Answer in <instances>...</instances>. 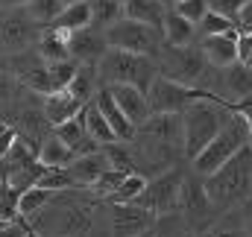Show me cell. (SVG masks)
<instances>
[{"label":"cell","mask_w":252,"mask_h":237,"mask_svg":"<svg viewBox=\"0 0 252 237\" xmlns=\"http://www.w3.org/2000/svg\"><path fill=\"white\" fill-rule=\"evenodd\" d=\"M27 226L44 237H109V208H103L97 196L59 190Z\"/></svg>","instance_id":"6da1fadb"},{"label":"cell","mask_w":252,"mask_h":237,"mask_svg":"<svg viewBox=\"0 0 252 237\" xmlns=\"http://www.w3.org/2000/svg\"><path fill=\"white\" fill-rule=\"evenodd\" d=\"M135 149L138 158L158 176L164 170H173L185 158L182 144V126L176 115H150L141 126H135Z\"/></svg>","instance_id":"7a4b0ae2"},{"label":"cell","mask_w":252,"mask_h":237,"mask_svg":"<svg viewBox=\"0 0 252 237\" xmlns=\"http://www.w3.org/2000/svg\"><path fill=\"white\" fill-rule=\"evenodd\" d=\"M202 190L214 211H235L252 196V147L238 149L220 170L202 178Z\"/></svg>","instance_id":"3957f363"},{"label":"cell","mask_w":252,"mask_h":237,"mask_svg":"<svg viewBox=\"0 0 252 237\" xmlns=\"http://www.w3.org/2000/svg\"><path fill=\"white\" fill-rule=\"evenodd\" d=\"M229 118V109L214 100V97H202L196 100L193 106H188L182 115H179V126H182V144H185V158L193 161L205 147L208 141L220 132V126Z\"/></svg>","instance_id":"277c9868"},{"label":"cell","mask_w":252,"mask_h":237,"mask_svg":"<svg viewBox=\"0 0 252 237\" xmlns=\"http://www.w3.org/2000/svg\"><path fill=\"white\" fill-rule=\"evenodd\" d=\"M229 109V106H226ZM250 144V132H247V123L238 118L232 109H229V118L226 123L220 126V132L208 141V147L190 161V167H193V176L196 178H205L211 176L214 170H220L238 149H244Z\"/></svg>","instance_id":"5b68a950"},{"label":"cell","mask_w":252,"mask_h":237,"mask_svg":"<svg viewBox=\"0 0 252 237\" xmlns=\"http://www.w3.org/2000/svg\"><path fill=\"white\" fill-rule=\"evenodd\" d=\"M97 79L103 82V88L112 85H132L138 91H147L156 70V59L150 56H132V53H121V50H106L100 61L94 64Z\"/></svg>","instance_id":"8992f818"},{"label":"cell","mask_w":252,"mask_h":237,"mask_svg":"<svg viewBox=\"0 0 252 237\" xmlns=\"http://www.w3.org/2000/svg\"><path fill=\"white\" fill-rule=\"evenodd\" d=\"M156 70L158 76L164 79H173L185 88H196V91H205L208 88V79H211V67L205 64L199 47H167L161 44L158 53H156Z\"/></svg>","instance_id":"52a82bcc"},{"label":"cell","mask_w":252,"mask_h":237,"mask_svg":"<svg viewBox=\"0 0 252 237\" xmlns=\"http://www.w3.org/2000/svg\"><path fill=\"white\" fill-rule=\"evenodd\" d=\"M182 178H185V173L179 167L147 178V187L141 190V196L135 199V205H141L144 211H150L156 220L176 214L179 211V196H182Z\"/></svg>","instance_id":"ba28073f"},{"label":"cell","mask_w":252,"mask_h":237,"mask_svg":"<svg viewBox=\"0 0 252 237\" xmlns=\"http://www.w3.org/2000/svg\"><path fill=\"white\" fill-rule=\"evenodd\" d=\"M103 38H106L109 50H121V53H132V56H150V59L164 44L158 30H150V27L126 21V18L115 21L109 30H103Z\"/></svg>","instance_id":"9c48e42d"},{"label":"cell","mask_w":252,"mask_h":237,"mask_svg":"<svg viewBox=\"0 0 252 237\" xmlns=\"http://www.w3.org/2000/svg\"><path fill=\"white\" fill-rule=\"evenodd\" d=\"M144 97H147V109H150V115H182L188 106H193L196 100H202V97H208L205 91H196V88H185V85H179V82H173V79H164V76H153V82H150V88L144 91Z\"/></svg>","instance_id":"30bf717a"},{"label":"cell","mask_w":252,"mask_h":237,"mask_svg":"<svg viewBox=\"0 0 252 237\" xmlns=\"http://www.w3.org/2000/svg\"><path fill=\"white\" fill-rule=\"evenodd\" d=\"M41 35V27L27 9H0V47L6 53H24Z\"/></svg>","instance_id":"8fae6325"},{"label":"cell","mask_w":252,"mask_h":237,"mask_svg":"<svg viewBox=\"0 0 252 237\" xmlns=\"http://www.w3.org/2000/svg\"><path fill=\"white\" fill-rule=\"evenodd\" d=\"M176 214H182V220L196 232H205L217 220V211H214V205L208 202V196L202 190V178L196 176L182 178V196H179V211Z\"/></svg>","instance_id":"7c38bea8"},{"label":"cell","mask_w":252,"mask_h":237,"mask_svg":"<svg viewBox=\"0 0 252 237\" xmlns=\"http://www.w3.org/2000/svg\"><path fill=\"white\" fill-rule=\"evenodd\" d=\"M158 220L135 202L109 205V237H144Z\"/></svg>","instance_id":"4fadbf2b"},{"label":"cell","mask_w":252,"mask_h":237,"mask_svg":"<svg viewBox=\"0 0 252 237\" xmlns=\"http://www.w3.org/2000/svg\"><path fill=\"white\" fill-rule=\"evenodd\" d=\"M106 170H109V161H106L103 149L76 155L67 167H62L64 181H67V190H91V184L103 176Z\"/></svg>","instance_id":"5bb4252c"},{"label":"cell","mask_w":252,"mask_h":237,"mask_svg":"<svg viewBox=\"0 0 252 237\" xmlns=\"http://www.w3.org/2000/svg\"><path fill=\"white\" fill-rule=\"evenodd\" d=\"M199 53L211 70H226L238 61V32L229 35H202Z\"/></svg>","instance_id":"9a60e30c"},{"label":"cell","mask_w":252,"mask_h":237,"mask_svg":"<svg viewBox=\"0 0 252 237\" xmlns=\"http://www.w3.org/2000/svg\"><path fill=\"white\" fill-rule=\"evenodd\" d=\"M41 112H44V120L50 129L62 126L67 120H73L79 112H82V103L76 97H70L67 91H53V94H44L41 100Z\"/></svg>","instance_id":"2e32d148"},{"label":"cell","mask_w":252,"mask_h":237,"mask_svg":"<svg viewBox=\"0 0 252 237\" xmlns=\"http://www.w3.org/2000/svg\"><path fill=\"white\" fill-rule=\"evenodd\" d=\"M109 91H112L118 109L124 112V118L129 120L132 129L141 126L144 120L150 118V109H147V97H144V91H138V88H132V85H112Z\"/></svg>","instance_id":"e0dca14e"},{"label":"cell","mask_w":252,"mask_h":237,"mask_svg":"<svg viewBox=\"0 0 252 237\" xmlns=\"http://www.w3.org/2000/svg\"><path fill=\"white\" fill-rule=\"evenodd\" d=\"M67 50H70V56H73V59H79L82 64H97L100 56H103L109 47H106L103 32L88 27V30H79V32H73V35H70Z\"/></svg>","instance_id":"ac0fdd59"},{"label":"cell","mask_w":252,"mask_h":237,"mask_svg":"<svg viewBox=\"0 0 252 237\" xmlns=\"http://www.w3.org/2000/svg\"><path fill=\"white\" fill-rule=\"evenodd\" d=\"M70 35H73V32H67V30L47 27V30L38 35V41H35V53H38V59L47 61V64L67 61V59H70V50H67V44H70Z\"/></svg>","instance_id":"d6986e66"},{"label":"cell","mask_w":252,"mask_h":237,"mask_svg":"<svg viewBox=\"0 0 252 237\" xmlns=\"http://www.w3.org/2000/svg\"><path fill=\"white\" fill-rule=\"evenodd\" d=\"M97 100H94V109L103 115V120L109 123V129H112V135L118 138V141H132V135H135V129L129 126V120L124 118V112L118 109V103H115V97H112V91L109 88H100L97 94H94Z\"/></svg>","instance_id":"ffe728a7"},{"label":"cell","mask_w":252,"mask_h":237,"mask_svg":"<svg viewBox=\"0 0 252 237\" xmlns=\"http://www.w3.org/2000/svg\"><path fill=\"white\" fill-rule=\"evenodd\" d=\"M121 6H124L126 21H135V24H144V27L161 32V21L167 12L161 0H121Z\"/></svg>","instance_id":"44dd1931"},{"label":"cell","mask_w":252,"mask_h":237,"mask_svg":"<svg viewBox=\"0 0 252 237\" xmlns=\"http://www.w3.org/2000/svg\"><path fill=\"white\" fill-rule=\"evenodd\" d=\"M53 138H59L64 147L73 152V158L76 155H85V152H97L100 147L85 135V129H82V123H79V115L73 120H67V123H62V126H56L53 129Z\"/></svg>","instance_id":"7402d4cb"},{"label":"cell","mask_w":252,"mask_h":237,"mask_svg":"<svg viewBox=\"0 0 252 237\" xmlns=\"http://www.w3.org/2000/svg\"><path fill=\"white\" fill-rule=\"evenodd\" d=\"M161 41L167 47H188L193 41V24H188L185 18H179L173 9H167L164 21H161Z\"/></svg>","instance_id":"603a6c76"},{"label":"cell","mask_w":252,"mask_h":237,"mask_svg":"<svg viewBox=\"0 0 252 237\" xmlns=\"http://www.w3.org/2000/svg\"><path fill=\"white\" fill-rule=\"evenodd\" d=\"M79 123H82L85 135H88L97 147H109V144H115V141H118V138L112 135L109 123L103 120V115H100L94 106H82V112H79Z\"/></svg>","instance_id":"cb8c5ba5"},{"label":"cell","mask_w":252,"mask_h":237,"mask_svg":"<svg viewBox=\"0 0 252 237\" xmlns=\"http://www.w3.org/2000/svg\"><path fill=\"white\" fill-rule=\"evenodd\" d=\"M73 161V152L64 147L59 138H44L41 144H38V164L41 167H47V170H62Z\"/></svg>","instance_id":"d4e9b609"},{"label":"cell","mask_w":252,"mask_h":237,"mask_svg":"<svg viewBox=\"0 0 252 237\" xmlns=\"http://www.w3.org/2000/svg\"><path fill=\"white\" fill-rule=\"evenodd\" d=\"M199 237H250L247 226H244V217H241V208H235L229 214H217V220Z\"/></svg>","instance_id":"484cf974"},{"label":"cell","mask_w":252,"mask_h":237,"mask_svg":"<svg viewBox=\"0 0 252 237\" xmlns=\"http://www.w3.org/2000/svg\"><path fill=\"white\" fill-rule=\"evenodd\" d=\"M50 27H59V30H67V32L88 30V27H91V6H88V0L73 3V6H64L62 15H59Z\"/></svg>","instance_id":"4316f807"},{"label":"cell","mask_w":252,"mask_h":237,"mask_svg":"<svg viewBox=\"0 0 252 237\" xmlns=\"http://www.w3.org/2000/svg\"><path fill=\"white\" fill-rule=\"evenodd\" d=\"M67 94L76 97L82 106L88 103V97L97 94V70H94V64H79L76 67V73H73V79L67 85Z\"/></svg>","instance_id":"83f0119b"},{"label":"cell","mask_w":252,"mask_h":237,"mask_svg":"<svg viewBox=\"0 0 252 237\" xmlns=\"http://www.w3.org/2000/svg\"><path fill=\"white\" fill-rule=\"evenodd\" d=\"M50 199H53V190L38 187V184L21 190V196H18V217H21V220H32Z\"/></svg>","instance_id":"f1b7e54d"},{"label":"cell","mask_w":252,"mask_h":237,"mask_svg":"<svg viewBox=\"0 0 252 237\" xmlns=\"http://www.w3.org/2000/svg\"><path fill=\"white\" fill-rule=\"evenodd\" d=\"M91 6V30H109L115 21L124 18L121 0H88Z\"/></svg>","instance_id":"f546056e"},{"label":"cell","mask_w":252,"mask_h":237,"mask_svg":"<svg viewBox=\"0 0 252 237\" xmlns=\"http://www.w3.org/2000/svg\"><path fill=\"white\" fill-rule=\"evenodd\" d=\"M27 12H30V18L41 27V24H53L59 15H62V3L59 0H30L27 6H24Z\"/></svg>","instance_id":"4dcf8cb0"},{"label":"cell","mask_w":252,"mask_h":237,"mask_svg":"<svg viewBox=\"0 0 252 237\" xmlns=\"http://www.w3.org/2000/svg\"><path fill=\"white\" fill-rule=\"evenodd\" d=\"M144 187H147V176H141V173H129V176H124V181L118 184V190L109 196V202H135V199L141 196Z\"/></svg>","instance_id":"1f68e13d"},{"label":"cell","mask_w":252,"mask_h":237,"mask_svg":"<svg viewBox=\"0 0 252 237\" xmlns=\"http://www.w3.org/2000/svg\"><path fill=\"white\" fill-rule=\"evenodd\" d=\"M173 12H176L179 18H185L188 24L199 27V21L208 15V0H182L179 6H173Z\"/></svg>","instance_id":"d6a6232c"},{"label":"cell","mask_w":252,"mask_h":237,"mask_svg":"<svg viewBox=\"0 0 252 237\" xmlns=\"http://www.w3.org/2000/svg\"><path fill=\"white\" fill-rule=\"evenodd\" d=\"M199 30H202V35H229V32H235V24H232L229 18H223V15L208 12V15L199 21Z\"/></svg>","instance_id":"836d02e7"},{"label":"cell","mask_w":252,"mask_h":237,"mask_svg":"<svg viewBox=\"0 0 252 237\" xmlns=\"http://www.w3.org/2000/svg\"><path fill=\"white\" fill-rule=\"evenodd\" d=\"M244 3H247V0H208V12L223 15V18H229V21L235 24V15L241 12Z\"/></svg>","instance_id":"e575fe53"},{"label":"cell","mask_w":252,"mask_h":237,"mask_svg":"<svg viewBox=\"0 0 252 237\" xmlns=\"http://www.w3.org/2000/svg\"><path fill=\"white\" fill-rule=\"evenodd\" d=\"M229 109H232L238 118L244 120V123H247V132H250V144H252V94H250V97H244V100H238V103H232Z\"/></svg>","instance_id":"d590c367"},{"label":"cell","mask_w":252,"mask_h":237,"mask_svg":"<svg viewBox=\"0 0 252 237\" xmlns=\"http://www.w3.org/2000/svg\"><path fill=\"white\" fill-rule=\"evenodd\" d=\"M235 32H238V35L252 32V0H247V3L241 6V12L235 15Z\"/></svg>","instance_id":"8d00e7d4"},{"label":"cell","mask_w":252,"mask_h":237,"mask_svg":"<svg viewBox=\"0 0 252 237\" xmlns=\"http://www.w3.org/2000/svg\"><path fill=\"white\" fill-rule=\"evenodd\" d=\"M27 235H32L30 226H27V220H12V223L0 226V237H27Z\"/></svg>","instance_id":"74e56055"},{"label":"cell","mask_w":252,"mask_h":237,"mask_svg":"<svg viewBox=\"0 0 252 237\" xmlns=\"http://www.w3.org/2000/svg\"><path fill=\"white\" fill-rule=\"evenodd\" d=\"M15 138H18L15 126H9V123H0V158L9 152V147L15 144Z\"/></svg>","instance_id":"f35d334b"},{"label":"cell","mask_w":252,"mask_h":237,"mask_svg":"<svg viewBox=\"0 0 252 237\" xmlns=\"http://www.w3.org/2000/svg\"><path fill=\"white\" fill-rule=\"evenodd\" d=\"M241 217H244V226H247V232H250V237H252V196L241 205Z\"/></svg>","instance_id":"ab89813d"},{"label":"cell","mask_w":252,"mask_h":237,"mask_svg":"<svg viewBox=\"0 0 252 237\" xmlns=\"http://www.w3.org/2000/svg\"><path fill=\"white\" fill-rule=\"evenodd\" d=\"M27 3H30V0H0L3 9H24Z\"/></svg>","instance_id":"60d3db41"},{"label":"cell","mask_w":252,"mask_h":237,"mask_svg":"<svg viewBox=\"0 0 252 237\" xmlns=\"http://www.w3.org/2000/svg\"><path fill=\"white\" fill-rule=\"evenodd\" d=\"M161 3H164V9H173V6H179L182 0H161Z\"/></svg>","instance_id":"b9f144b4"},{"label":"cell","mask_w":252,"mask_h":237,"mask_svg":"<svg viewBox=\"0 0 252 237\" xmlns=\"http://www.w3.org/2000/svg\"><path fill=\"white\" fill-rule=\"evenodd\" d=\"M62 6H73V3H82V0H59Z\"/></svg>","instance_id":"7bdbcfd3"},{"label":"cell","mask_w":252,"mask_h":237,"mask_svg":"<svg viewBox=\"0 0 252 237\" xmlns=\"http://www.w3.org/2000/svg\"><path fill=\"white\" fill-rule=\"evenodd\" d=\"M190 237H199V235H190Z\"/></svg>","instance_id":"ee69618b"},{"label":"cell","mask_w":252,"mask_h":237,"mask_svg":"<svg viewBox=\"0 0 252 237\" xmlns=\"http://www.w3.org/2000/svg\"><path fill=\"white\" fill-rule=\"evenodd\" d=\"M27 237H32V235H27Z\"/></svg>","instance_id":"f6af8a7d"},{"label":"cell","mask_w":252,"mask_h":237,"mask_svg":"<svg viewBox=\"0 0 252 237\" xmlns=\"http://www.w3.org/2000/svg\"><path fill=\"white\" fill-rule=\"evenodd\" d=\"M250 147H252V144H250Z\"/></svg>","instance_id":"bcb514c9"}]
</instances>
